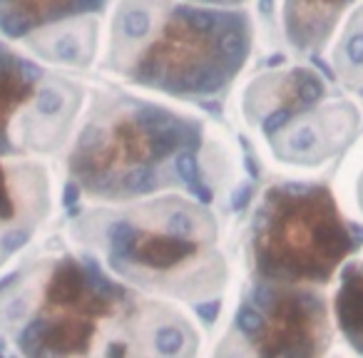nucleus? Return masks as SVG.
I'll return each instance as SVG.
<instances>
[{
    "label": "nucleus",
    "mask_w": 363,
    "mask_h": 358,
    "mask_svg": "<svg viewBox=\"0 0 363 358\" xmlns=\"http://www.w3.org/2000/svg\"><path fill=\"white\" fill-rule=\"evenodd\" d=\"M112 0H0V38L57 70L97 62Z\"/></svg>",
    "instance_id": "8"
},
{
    "label": "nucleus",
    "mask_w": 363,
    "mask_h": 358,
    "mask_svg": "<svg viewBox=\"0 0 363 358\" xmlns=\"http://www.w3.org/2000/svg\"><path fill=\"white\" fill-rule=\"evenodd\" d=\"M351 249V229L326 187L272 184L254 204L247 232L254 279L303 286L326 284Z\"/></svg>",
    "instance_id": "5"
},
{
    "label": "nucleus",
    "mask_w": 363,
    "mask_h": 358,
    "mask_svg": "<svg viewBox=\"0 0 363 358\" xmlns=\"http://www.w3.org/2000/svg\"><path fill=\"white\" fill-rule=\"evenodd\" d=\"M85 102V85L67 70L0 40V157L62 155Z\"/></svg>",
    "instance_id": "6"
},
{
    "label": "nucleus",
    "mask_w": 363,
    "mask_h": 358,
    "mask_svg": "<svg viewBox=\"0 0 363 358\" xmlns=\"http://www.w3.org/2000/svg\"><path fill=\"white\" fill-rule=\"evenodd\" d=\"M323 92V80L306 67L267 70L242 87L239 115L249 127L267 137L294 115L318 105Z\"/></svg>",
    "instance_id": "10"
},
{
    "label": "nucleus",
    "mask_w": 363,
    "mask_h": 358,
    "mask_svg": "<svg viewBox=\"0 0 363 358\" xmlns=\"http://www.w3.org/2000/svg\"><path fill=\"white\" fill-rule=\"evenodd\" d=\"M254 47L244 8L194 0H112L102 28V72L174 102L224 97Z\"/></svg>",
    "instance_id": "4"
},
{
    "label": "nucleus",
    "mask_w": 363,
    "mask_h": 358,
    "mask_svg": "<svg viewBox=\"0 0 363 358\" xmlns=\"http://www.w3.org/2000/svg\"><path fill=\"white\" fill-rule=\"evenodd\" d=\"M343 65L353 72H363V16L356 18L348 35L343 38Z\"/></svg>",
    "instance_id": "14"
},
{
    "label": "nucleus",
    "mask_w": 363,
    "mask_h": 358,
    "mask_svg": "<svg viewBox=\"0 0 363 358\" xmlns=\"http://www.w3.org/2000/svg\"><path fill=\"white\" fill-rule=\"evenodd\" d=\"M55 214L48 160L0 157V276L33 247Z\"/></svg>",
    "instance_id": "9"
},
{
    "label": "nucleus",
    "mask_w": 363,
    "mask_h": 358,
    "mask_svg": "<svg viewBox=\"0 0 363 358\" xmlns=\"http://www.w3.org/2000/svg\"><path fill=\"white\" fill-rule=\"evenodd\" d=\"M336 318L343 336L363 353V262L346 267L336 293Z\"/></svg>",
    "instance_id": "13"
},
{
    "label": "nucleus",
    "mask_w": 363,
    "mask_h": 358,
    "mask_svg": "<svg viewBox=\"0 0 363 358\" xmlns=\"http://www.w3.org/2000/svg\"><path fill=\"white\" fill-rule=\"evenodd\" d=\"M194 3H207V6H227V8H244L249 0H194Z\"/></svg>",
    "instance_id": "15"
},
{
    "label": "nucleus",
    "mask_w": 363,
    "mask_h": 358,
    "mask_svg": "<svg viewBox=\"0 0 363 358\" xmlns=\"http://www.w3.org/2000/svg\"><path fill=\"white\" fill-rule=\"evenodd\" d=\"M67 182L87 204L167 192L214 202L232 179L222 132L182 102L132 87H95L65 147Z\"/></svg>",
    "instance_id": "2"
},
{
    "label": "nucleus",
    "mask_w": 363,
    "mask_h": 358,
    "mask_svg": "<svg viewBox=\"0 0 363 358\" xmlns=\"http://www.w3.org/2000/svg\"><path fill=\"white\" fill-rule=\"evenodd\" d=\"M313 107L294 115L279 130L267 135L269 147L279 162L316 164L336 150L341 137L348 132L346 120H351L353 112L346 105H328L321 110Z\"/></svg>",
    "instance_id": "11"
},
{
    "label": "nucleus",
    "mask_w": 363,
    "mask_h": 358,
    "mask_svg": "<svg viewBox=\"0 0 363 358\" xmlns=\"http://www.w3.org/2000/svg\"><path fill=\"white\" fill-rule=\"evenodd\" d=\"M328 308L303 284L254 279L239 296L214 346L217 356L306 358L328 348Z\"/></svg>",
    "instance_id": "7"
},
{
    "label": "nucleus",
    "mask_w": 363,
    "mask_h": 358,
    "mask_svg": "<svg viewBox=\"0 0 363 358\" xmlns=\"http://www.w3.org/2000/svg\"><path fill=\"white\" fill-rule=\"evenodd\" d=\"M0 338L23 356H194L187 308L110 274L70 239L33 244L0 276Z\"/></svg>",
    "instance_id": "1"
},
{
    "label": "nucleus",
    "mask_w": 363,
    "mask_h": 358,
    "mask_svg": "<svg viewBox=\"0 0 363 358\" xmlns=\"http://www.w3.org/2000/svg\"><path fill=\"white\" fill-rule=\"evenodd\" d=\"M351 0H281V28L289 45L313 50L328 38Z\"/></svg>",
    "instance_id": "12"
},
{
    "label": "nucleus",
    "mask_w": 363,
    "mask_h": 358,
    "mask_svg": "<svg viewBox=\"0 0 363 358\" xmlns=\"http://www.w3.org/2000/svg\"><path fill=\"white\" fill-rule=\"evenodd\" d=\"M65 237L125 284L184 308L224 298L232 279L212 202L187 192L87 204Z\"/></svg>",
    "instance_id": "3"
}]
</instances>
